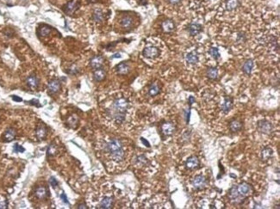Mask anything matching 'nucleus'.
<instances>
[{
	"label": "nucleus",
	"instance_id": "35",
	"mask_svg": "<svg viewBox=\"0 0 280 209\" xmlns=\"http://www.w3.org/2000/svg\"><path fill=\"white\" fill-rule=\"evenodd\" d=\"M56 151H57V149L55 147V145L53 144H51L49 146H48V156H53L55 153H56Z\"/></svg>",
	"mask_w": 280,
	"mask_h": 209
},
{
	"label": "nucleus",
	"instance_id": "32",
	"mask_svg": "<svg viewBox=\"0 0 280 209\" xmlns=\"http://www.w3.org/2000/svg\"><path fill=\"white\" fill-rule=\"evenodd\" d=\"M209 53H210V56L212 57V58H213L214 60H217L219 58L221 57V54H220V52H219L218 49H217L216 48H210V50H209Z\"/></svg>",
	"mask_w": 280,
	"mask_h": 209
},
{
	"label": "nucleus",
	"instance_id": "26",
	"mask_svg": "<svg viewBox=\"0 0 280 209\" xmlns=\"http://www.w3.org/2000/svg\"><path fill=\"white\" fill-rule=\"evenodd\" d=\"M47 136V129L43 126H40L36 129V137L39 140H42Z\"/></svg>",
	"mask_w": 280,
	"mask_h": 209
},
{
	"label": "nucleus",
	"instance_id": "12",
	"mask_svg": "<svg viewBox=\"0 0 280 209\" xmlns=\"http://www.w3.org/2000/svg\"><path fill=\"white\" fill-rule=\"evenodd\" d=\"M104 61H105V60H104V58L102 56H95L91 60L90 64H91L92 68L96 70L102 67V65H104Z\"/></svg>",
	"mask_w": 280,
	"mask_h": 209
},
{
	"label": "nucleus",
	"instance_id": "34",
	"mask_svg": "<svg viewBox=\"0 0 280 209\" xmlns=\"http://www.w3.org/2000/svg\"><path fill=\"white\" fill-rule=\"evenodd\" d=\"M51 32V29L48 26H43L40 29V35L41 36H46Z\"/></svg>",
	"mask_w": 280,
	"mask_h": 209
},
{
	"label": "nucleus",
	"instance_id": "25",
	"mask_svg": "<svg viewBox=\"0 0 280 209\" xmlns=\"http://www.w3.org/2000/svg\"><path fill=\"white\" fill-rule=\"evenodd\" d=\"M160 91V86L157 83H153L148 89V95L150 96H155Z\"/></svg>",
	"mask_w": 280,
	"mask_h": 209
},
{
	"label": "nucleus",
	"instance_id": "47",
	"mask_svg": "<svg viewBox=\"0 0 280 209\" xmlns=\"http://www.w3.org/2000/svg\"><path fill=\"white\" fill-rule=\"evenodd\" d=\"M12 99L14 101H17V102H22V98H20V97H17L16 96H12Z\"/></svg>",
	"mask_w": 280,
	"mask_h": 209
},
{
	"label": "nucleus",
	"instance_id": "19",
	"mask_svg": "<svg viewBox=\"0 0 280 209\" xmlns=\"http://www.w3.org/2000/svg\"><path fill=\"white\" fill-rule=\"evenodd\" d=\"M105 76H106V72H105V71L102 67L94 71L93 77H94V79L96 81H97V82H100L102 80H104L105 79Z\"/></svg>",
	"mask_w": 280,
	"mask_h": 209
},
{
	"label": "nucleus",
	"instance_id": "5",
	"mask_svg": "<svg viewBox=\"0 0 280 209\" xmlns=\"http://www.w3.org/2000/svg\"><path fill=\"white\" fill-rule=\"evenodd\" d=\"M159 54H160L159 48L153 45L146 47L143 50V56L148 59H155L156 57L159 56Z\"/></svg>",
	"mask_w": 280,
	"mask_h": 209
},
{
	"label": "nucleus",
	"instance_id": "43",
	"mask_svg": "<svg viewBox=\"0 0 280 209\" xmlns=\"http://www.w3.org/2000/svg\"><path fill=\"white\" fill-rule=\"evenodd\" d=\"M71 71L70 72H69V73H70V74H76V73H78V72H79V71H78V69H76V68H75V66H73V67H71Z\"/></svg>",
	"mask_w": 280,
	"mask_h": 209
},
{
	"label": "nucleus",
	"instance_id": "28",
	"mask_svg": "<svg viewBox=\"0 0 280 209\" xmlns=\"http://www.w3.org/2000/svg\"><path fill=\"white\" fill-rule=\"evenodd\" d=\"M35 194L38 199H44L45 197H47V195H48V190H47L46 188L39 187L35 189Z\"/></svg>",
	"mask_w": 280,
	"mask_h": 209
},
{
	"label": "nucleus",
	"instance_id": "15",
	"mask_svg": "<svg viewBox=\"0 0 280 209\" xmlns=\"http://www.w3.org/2000/svg\"><path fill=\"white\" fill-rule=\"evenodd\" d=\"M185 60L190 65H196L198 62V56L196 52H190L185 55Z\"/></svg>",
	"mask_w": 280,
	"mask_h": 209
},
{
	"label": "nucleus",
	"instance_id": "42",
	"mask_svg": "<svg viewBox=\"0 0 280 209\" xmlns=\"http://www.w3.org/2000/svg\"><path fill=\"white\" fill-rule=\"evenodd\" d=\"M61 199L63 200V202H65L66 204H69V201L67 200V197H66V194H64V193H62L61 195Z\"/></svg>",
	"mask_w": 280,
	"mask_h": 209
},
{
	"label": "nucleus",
	"instance_id": "27",
	"mask_svg": "<svg viewBox=\"0 0 280 209\" xmlns=\"http://www.w3.org/2000/svg\"><path fill=\"white\" fill-rule=\"evenodd\" d=\"M121 25L123 28L128 29L133 25V18L129 16H125L121 20Z\"/></svg>",
	"mask_w": 280,
	"mask_h": 209
},
{
	"label": "nucleus",
	"instance_id": "40",
	"mask_svg": "<svg viewBox=\"0 0 280 209\" xmlns=\"http://www.w3.org/2000/svg\"><path fill=\"white\" fill-rule=\"evenodd\" d=\"M246 39V35H244V34H242V33H240V34H238V35H237L236 41L238 42H241V41L243 42V41H245Z\"/></svg>",
	"mask_w": 280,
	"mask_h": 209
},
{
	"label": "nucleus",
	"instance_id": "14",
	"mask_svg": "<svg viewBox=\"0 0 280 209\" xmlns=\"http://www.w3.org/2000/svg\"><path fill=\"white\" fill-rule=\"evenodd\" d=\"M233 108V99L229 96H225L224 102L222 105V110L225 114H228Z\"/></svg>",
	"mask_w": 280,
	"mask_h": 209
},
{
	"label": "nucleus",
	"instance_id": "11",
	"mask_svg": "<svg viewBox=\"0 0 280 209\" xmlns=\"http://www.w3.org/2000/svg\"><path fill=\"white\" fill-rule=\"evenodd\" d=\"M200 164V161L198 159V157L196 156H191L187 159V161L185 163V167L189 169V170H193L196 169Z\"/></svg>",
	"mask_w": 280,
	"mask_h": 209
},
{
	"label": "nucleus",
	"instance_id": "30",
	"mask_svg": "<svg viewBox=\"0 0 280 209\" xmlns=\"http://www.w3.org/2000/svg\"><path fill=\"white\" fill-rule=\"evenodd\" d=\"M239 0H227L226 2V9L228 10H234L239 6Z\"/></svg>",
	"mask_w": 280,
	"mask_h": 209
},
{
	"label": "nucleus",
	"instance_id": "44",
	"mask_svg": "<svg viewBox=\"0 0 280 209\" xmlns=\"http://www.w3.org/2000/svg\"><path fill=\"white\" fill-rule=\"evenodd\" d=\"M140 140H141V142H142L147 147H150V144H149V142L147 139H145L144 138H140Z\"/></svg>",
	"mask_w": 280,
	"mask_h": 209
},
{
	"label": "nucleus",
	"instance_id": "13",
	"mask_svg": "<svg viewBox=\"0 0 280 209\" xmlns=\"http://www.w3.org/2000/svg\"><path fill=\"white\" fill-rule=\"evenodd\" d=\"M61 88V82L59 80H53L48 84V93L50 95H53L59 91Z\"/></svg>",
	"mask_w": 280,
	"mask_h": 209
},
{
	"label": "nucleus",
	"instance_id": "18",
	"mask_svg": "<svg viewBox=\"0 0 280 209\" xmlns=\"http://www.w3.org/2000/svg\"><path fill=\"white\" fill-rule=\"evenodd\" d=\"M254 62L253 60H248L244 63V65L242 66V71L245 72L246 75H250L252 73V71L254 69Z\"/></svg>",
	"mask_w": 280,
	"mask_h": 209
},
{
	"label": "nucleus",
	"instance_id": "2",
	"mask_svg": "<svg viewBox=\"0 0 280 209\" xmlns=\"http://www.w3.org/2000/svg\"><path fill=\"white\" fill-rule=\"evenodd\" d=\"M123 148V147L122 142L117 139H109V141L106 142L105 145V151L106 153H109V156Z\"/></svg>",
	"mask_w": 280,
	"mask_h": 209
},
{
	"label": "nucleus",
	"instance_id": "41",
	"mask_svg": "<svg viewBox=\"0 0 280 209\" xmlns=\"http://www.w3.org/2000/svg\"><path fill=\"white\" fill-rule=\"evenodd\" d=\"M49 183L53 188H56L58 186V181L54 177H51L49 179Z\"/></svg>",
	"mask_w": 280,
	"mask_h": 209
},
{
	"label": "nucleus",
	"instance_id": "36",
	"mask_svg": "<svg viewBox=\"0 0 280 209\" xmlns=\"http://www.w3.org/2000/svg\"><path fill=\"white\" fill-rule=\"evenodd\" d=\"M184 119H185V122H186V124H188L189 122H190V117H191V108L184 109Z\"/></svg>",
	"mask_w": 280,
	"mask_h": 209
},
{
	"label": "nucleus",
	"instance_id": "6",
	"mask_svg": "<svg viewBox=\"0 0 280 209\" xmlns=\"http://www.w3.org/2000/svg\"><path fill=\"white\" fill-rule=\"evenodd\" d=\"M114 206V199L111 196H105L103 197L98 203V208L109 209L112 208Z\"/></svg>",
	"mask_w": 280,
	"mask_h": 209
},
{
	"label": "nucleus",
	"instance_id": "1",
	"mask_svg": "<svg viewBox=\"0 0 280 209\" xmlns=\"http://www.w3.org/2000/svg\"><path fill=\"white\" fill-rule=\"evenodd\" d=\"M129 107V102L125 97H118L115 99L110 110H108V115L111 117L116 124H122L126 119V113Z\"/></svg>",
	"mask_w": 280,
	"mask_h": 209
},
{
	"label": "nucleus",
	"instance_id": "10",
	"mask_svg": "<svg viewBox=\"0 0 280 209\" xmlns=\"http://www.w3.org/2000/svg\"><path fill=\"white\" fill-rule=\"evenodd\" d=\"M236 188L237 190L239 192V194L241 196H243V197L247 195L250 193V191H251V185H250L249 183H246V182L240 183L238 186H236Z\"/></svg>",
	"mask_w": 280,
	"mask_h": 209
},
{
	"label": "nucleus",
	"instance_id": "31",
	"mask_svg": "<svg viewBox=\"0 0 280 209\" xmlns=\"http://www.w3.org/2000/svg\"><path fill=\"white\" fill-rule=\"evenodd\" d=\"M272 153H273V152L271 148L266 147V148L263 149L262 153H261V157L264 160H267L272 156Z\"/></svg>",
	"mask_w": 280,
	"mask_h": 209
},
{
	"label": "nucleus",
	"instance_id": "21",
	"mask_svg": "<svg viewBox=\"0 0 280 209\" xmlns=\"http://www.w3.org/2000/svg\"><path fill=\"white\" fill-rule=\"evenodd\" d=\"M116 70L117 73H119V74H127L128 72V71H129V66H128L127 63L122 62V63H120V64L116 65Z\"/></svg>",
	"mask_w": 280,
	"mask_h": 209
},
{
	"label": "nucleus",
	"instance_id": "38",
	"mask_svg": "<svg viewBox=\"0 0 280 209\" xmlns=\"http://www.w3.org/2000/svg\"><path fill=\"white\" fill-rule=\"evenodd\" d=\"M13 148H14V151H15V152H17V153H23V152L25 151V149L23 148L22 146H21L20 145H18V144L15 145Z\"/></svg>",
	"mask_w": 280,
	"mask_h": 209
},
{
	"label": "nucleus",
	"instance_id": "37",
	"mask_svg": "<svg viewBox=\"0 0 280 209\" xmlns=\"http://www.w3.org/2000/svg\"><path fill=\"white\" fill-rule=\"evenodd\" d=\"M68 124L69 125H73V124H76L77 122H78V118L76 115H72L70 117L68 118Z\"/></svg>",
	"mask_w": 280,
	"mask_h": 209
},
{
	"label": "nucleus",
	"instance_id": "24",
	"mask_svg": "<svg viewBox=\"0 0 280 209\" xmlns=\"http://www.w3.org/2000/svg\"><path fill=\"white\" fill-rule=\"evenodd\" d=\"M206 75L210 79L215 80L218 78V70L215 67H210L206 72Z\"/></svg>",
	"mask_w": 280,
	"mask_h": 209
},
{
	"label": "nucleus",
	"instance_id": "39",
	"mask_svg": "<svg viewBox=\"0 0 280 209\" xmlns=\"http://www.w3.org/2000/svg\"><path fill=\"white\" fill-rule=\"evenodd\" d=\"M7 206H8V202L5 198L0 199V209L7 208Z\"/></svg>",
	"mask_w": 280,
	"mask_h": 209
},
{
	"label": "nucleus",
	"instance_id": "33",
	"mask_svg": "<svg viewBox=\"0 0 280 209\" xmlns=\"http://www.w3.org/2000/svg\"><path fill=\"white\" fill-rule=\"evenodd\" d=\"M136 164H138V165H145V164H148V158L145 157L144 155H140V156H138V157H136Z\"/></svg>",
	"mask_w": 280,
	"mask_h": 209
},
{
	"label": "nucleus",
	"instance_id": "4",
	"mask_svg": "<svg viewBox=\"0 0 280 209\" xmlns=\"http://www.w3.org/2000/svg\"><path fill=\"white\" fill-rule=\"evenodd\" d=\"M207 185H208V180L203 175L197 176L192 182V186L196 190H202L205 188Z\"/></svg>",
	"mask_w": 280,
	"mask_h": 209
},
{
	"label": "nucleus",
	"instance_id": "20",
	"mask_svg": "<svg viewBox=\"0 0 280 209\" xmlns=\"http://www.w3.org/2000/svg\"><path fill=\"white\" fill-rule=\"evenodd\" d=\"M242 122H240L239 120H233L232 122L229 123V128L232 132H239L242 129Z\"/></svg>",
	"mask_w": 280,
	"mask_h": 209
},
{
	"label": "nucleus",
	"instance_id": "49",
	"mask_svg": "<svg viewBox=\"0 0 280 209\" xmlns=\"http://www.w3.org/2000/svg\"><path fill=\"white\" fill-rule=\"evenodd\" d=\"M120 57H121L120 53H116V54H115L114 56H113V58H120Z\"/></svg>",
	"mask_w": 280,
	"mask_h": 209
},
{
	"label": "nucleus",
	"instance_id": "9",
	"mask_svg": "<svg viewBox=\"0 0 280 209\" xmlns=\"http://www.w3.org/2000/svg\"><path fill=\"white\" fill-rule=\"evenodd\" d=\"M186 29L190 33V35L195 36V35L200 34V32H202V30H203V28H202V25H200L199 23L192 22V23L189 24Z\"/></svg>",
	"mask_w": 280,
	"mask_h": 209
},
{
	"label": "nucleus",
	"instance_id": "29",
	"mask_svg": "<svg viewBox=\"0 0 280 209\" xmlns=\"http://www.w3.org/2000/svg\"><path fill=\"white\" fill-rule=\"evenodd\" d=\"M93 20L96 22H101L104 21V13L102 11V10L96 9L93 12V16H92Z\"/></svg>",
	"mask_w": 280,
	"mask_h": 209
},
{
	"label": "nucleus",
	"instance_id": "3",
	"mask_svg": "<svg viewBox=\"0 0 280 209\" xmlns=\"http://www.w3.org/2000/svg\"><path fill=\"white\" fill-rule=\"evenodd\" d=\"M257 127H258V130L264 134H271L272 131H273L272 124L266 120H261V121L258 122Z\"/></svg>",
	"mask_w": 280,
	"mask_h": 209
},
{
	"label": "nucleus",
	"instance_id": "23",
	"mask_svg": "<svg viewBox=\"0 0 280 209\" xmlns=\"http://www.w3.org/2000/svg\"><path fill=\"white\" fill-rule=\"evenodd\" d=\"M15 136H16V132L12 128H9L5 131V133L4 134V139L6 142H10V141H12L15 139Z\"/></svg>",
	"mask_w": 280,
	"mask_h": 209
},
{
	"label": "nucleus",
	"instance_id": "17",
	"mask_svg": "<svg viewBox=\"0 0 280 209\" xmlns=\"http://www.w3.org/2000/svg\"><path fill=\"white\" fill-rule=\"evenodd\" d=\"M27 84H28V86L30 88L31 90H35L36 88L38 87L39 80H38V79L35 77V75H32V76H30L27 79Z\"/></svg>",
	"mask_w": 280,
	"mask_h": 209
},
{
	"label": "nucleus",
	"instance_id": "7",
	"mask_svg": "<svg viewBox=\"0 0 280 209\" xmlns=\"http://www.w3.org/2000/svg\"><path fill=\"white\" fill-rule=\"evenodd\" d=\"M228 196H229L230 200H232L233 202H235V203H240L241 200L244 199V197L241 196V195L239 194V192L237 190L236 186H233V187L229 189V191H228Z\"/></svg>",
	"mask_w": 280,
	"mask_h": 209
},
{
	"label": "nucleus",
	"instance_id": "45",
	"mask_svg": "<svg viewBox=\"0 0 280 209\" xmlns=\"http://www.w3.org/2000/svg\"><path fill=\"white\" fill-rule=\"evenodd\" d=\"M194 102H195V98L193 97L192 96H191L189 97V105L191 106V105H192L194 103Z\"/></svg>",
	"mask_w": 280,
	"mask_h": 209
},
{
	"label": "nucleus",
	"instance_id": "46",
	"mask_svg": "<svg viewBox=\"0 0 280 209\" xmlns=\"http://www.w3.org/2000/svg\"><path fill=\"white\" fill-rule=\"evenodd\" d=\"M181 0H169V2L171 3L172 5H177V4H179Z\"/></svg>",
	"mask_w": 280,
	"mask_h": 209
},
{
	"label": "nucleus",
	"instance_id": "8",
	"mask_svg": "<svg viewBox=\"0 0 280 209\" xmlns=\"http://www.w3.org/2000/svg\"><path fill=\"white\" fill-rule=\"evenodd\" d=\"M161 131L164 135L171 136L175 133L176 126L172 122H165L164 124H162Z\"/></svg>",
	"mask_w": 280,
	"mask_h": 209
},
{
	"label": "nucleus",
	"instance_id": "16",
	"mask_svg": "<svg viewBox=\"0 0 280 209\" xmlns=\"http://www.w3.org/2000/svg\"><path fill=\"white\" fill-rule=\"evenodd\" d=\"M175 23L172 20H166L162 23V29L166 33H171L175 29Z\"/></svg>",
	"mask_w": 280,
	"mask_h": 209
},
{
	"label": "nucleus",
	"instance_id": "22",
	"mask_svg": "<svg viewBox=\"0 0 280 209\" xmlns=\"http://www.w3.org/2000/svg\"><path fill=\"white\" fill-rule=\"evenodd\" d=\"M79 5L78 2H76V1H71V2H69V3L67 4V5H66V12H67L69 15L74 13L75 11L79 9Z\"/></svg>",
	"mask_w": 280,
	"mask_h": 209
},
{
	"label": "nucleus",
	"instance_id": "48",
	"mask_svg": "<svg viewBox=\"0 0 280 209\" xmlns=\"http://www.w3.org/2000/svg\"><path fill=\"white\" fill-rule=\"evenodd\" d=\"M79 208H87V207L85 204H81L79 206Z\"/></svg>",
	"mask_w": 280,
	"mask_h": 209
}]
</instances>
